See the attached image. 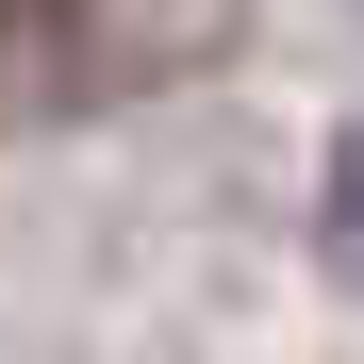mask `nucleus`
<instances>
[{
    "label": "nucleus",
    "instance_id": "f257e3e1",
    "mask_svg": "<svg viewBox=\"0 0 364 364\" xmlns=\"http://www.w3.org/2000/svg\"><path fill=\"white\" fill-rule=\"evenodd\" d=\"M331 265H348V282H364V133H348V149H331Z\"/></svg>",
    "mask_w": 364,
    "mask_h": 364
},
{
    "label": "nucleus",
    "instance_id": "f03ea898",
    "mask_svg": "<svg viewBox=\"0 0 364 364\" xmlns=\"http://www.w3.org/2000/svg\"><path fill=\"white\" fill-rule=\"evenodd\" d=\"M50 17H67V0H0V33H50Z\"/></svg>",
    "mask_w": 364,
    "mask_h": 364
}]
</instances>
